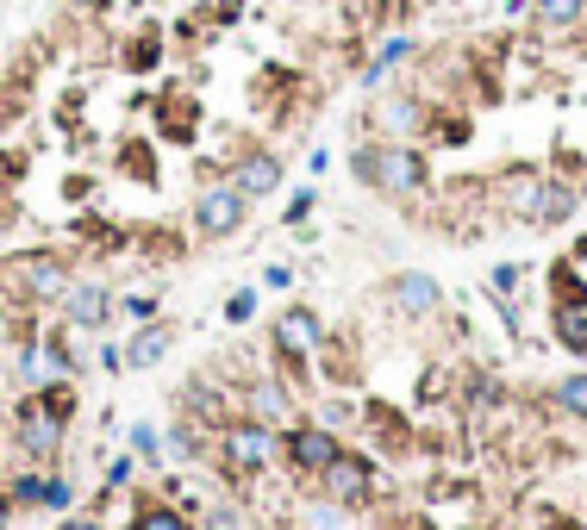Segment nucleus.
Segmentation results:
<instances>
[{
	"mask_svg": "<svg viewBox=\"0 0 587 530\" xmlns=\"http://www.w3.org/2000/svg\"><path fill=\"white\" fill-rule=\"evenodd\" d=\"M13 424V450L26 468H63V450H69V424H76V387L57 381L45 393H26V400L7 412Z\"/></svg>",
	"mask_w": 587,
	"mask_h": 530,
	"instance_id": "1",
	"label": "nucleus"
},
{
	"mask_svg": "<svg viewBox=\"0 0 587 530\" xmlns=\"http://www.w3.org/2000/svg\"><path fill=\"white\" fill-rule=\"evenodd\" d=\"M213 455H219V474L244 493L256 474L282 468V431H270V424H251V419H232V424L219 431V443H213Z\"/></svg>",
	"mask_w": 587,
	"mask_h": 530,
	"instance_id": "2",
	"label": "nucleus"
},
{
	"mask_svg": "<svg viewBox=\"0 0 587 530\" xmlns=\"http://www.w3.org/2000/svg\"><path fill=\"white\" fill-rule=\"evenodd\" d=\"M232 412L251 424H270V431H287V424H301V400H294V381L282 369H251L244 381H232Z\"/></svg>",
	"mask_w": 587,
	"mask_h": 530,
	"instance_id": "3",
	"label": "nucleus"
},
{
	"mask_svg": "<svg viewBox=\"0 0 587 530\" xmlns=\"http://www.w3.org/2000/svg\"><path fill=\"white\" fill-rule=\"evenodd\" d=\"M319 343H325V318H319L313 306H282V312H275L270 356H275V369H282L294 387L306 381V362L319 356Z\"/></svg>",
	"mask_w": 587,
	"mask_h": 530,
	"instance_id": "4",
	"label": "nucleus"
},
{
	"mask_svg": "<svg viewBox=\"0 0 587 530\" xmlns=\"http://www.w3.org/2000/svg\"><path fill=\"white\" fill-rule=\"evenodd\" d=\"M13 381L26 393H45V387H57V381H76V362H69L57 325H50V331H38V325L19 331V343H13Z\"/></svg>",
	"mask_w": 587,
	"mask_h": 530,
	"instance_id": "5",
	"label": "nucleus"
},
{
	"mask_svg": "<svg viewBox=\"0 0 587 530\" xmlns=\"http://www.w3.org/2000/svg\"><path fill=\"white\" fill-rule=\"evenodd\" d=\"M313 493H325V499H337L344 512H369L381 499V468H375V455H363V450H344L325 474L313 481Z\"/></svg>",
	"mask_w": 587,
	"mask_h": 530,
	"instance_id": "6",
	"label": "nucleus"
},
{
	"mask_svg": "<svg viewBox=\"0 0 587 530\" xmlns=\"http://www.w3.org/2000/svg\"><path fill=\"white\" fill-rule=\"evenodd\" d=\"M244 218H251V200H244L232 181H207L200 194H194L188 206V232L200 237V244H219V237L244 232Z\"/></svg>",
	"mask_w": 587,
	"mask_h": 530,
	"instance_id": "7",
	"label": "nucleus"
},
{
	"mask_svg": "<svg viewBox=\"0 0 587 530\" xmlns=\"http://www.w3.org/2000/svg\"><path fill=\"white\" fill-rule=\"evenodd\" d=\"M337 455H344V436L325 431V424H313V419H301V424H287L282 431V468L294 474V481H319Z\"/></svg>",
	"mask_w": 587,
	"mask_h": 530,
	"instance_id": "8",
	"label": "nucleus"
},
{
	"mask_svg": "<svg viewBox=\"0 0 587 530\" xmlns=\"http://www.w3.org/2000/svg\"><path fill=\"white\" fill-rule=\"evenodd\" d=\"M575 206H581V194L569 181H556V175H519L512 181V213L525 225H569Z\"/></svg>",
	"mask_w": 587,
	"mask_h": 530,
	"instance_id": "9",
	"label": "nucleus"
},
{
	"mask_svg": "<svg viewBox=\"0 0 587 530\" xmlns=\"http://www.w3.org/2000/svg\"><path fill=\"white\" fill-rule=\"evenodd\" d=\"M112 306H119V294H112L100 275H76L69 281V294H63V318L76 331H95V337L112 325Z\"/></svg>",
	"mask_w": 587,
	"mask_h": 530,
	"instance_id": "10",
	"label": "nucleus"
},
{
	"mask_svg": "<svg viewBox=\"0 0 587 530\" xmlns=\"http://www.w3.org/2000/svg\"><path fill=\"white\" fill-rule=\"evenodd\" d=\"M425 181H431V163L413 150V144H381V175H375L381 194L413 200V194H425Z\"/></svg>",
	"mask_w": 587,
	"mask_h": 530,
	"instance_id": "11",
	"label": "nucleus"
},
{
	"mask_svg": "<svg viewBox=\"0 0 587 530\" xmlns=\"http://www.w3.org/2000/svg\"><path fill=\"white\" fill-rule=\"evenodd\" d=\"M388 306H394L400 318H438V312H444V281H431L425 268H400V275L388 281Z\"/></svg>",
	"mask_w": 587,
	"mask_h": 530,
	"instance_id": "12",
	"label": "nucleus"
},
{
	"mask_svg": "<svg viewBox=\"0 0 587 530\" xmlns=\"http://www.w3.org/2000/svg\"><path fill=\"white\" fill-rule=\"evenodd\" d=\"M375 131L381 144H413L425 131V107H419L413 94H381L375 100Z\"/></svg>",
	"mask_w": 587,
	"mask_h": 530,
	"instance_id": "13",
	"label": "nucleus"
},
{
	"mask_svg": "<svg viewBox=\"0 0 587 530\" xmlns=\"http://www.w3.org/2000/svg\"><path fill=\"white\" fill-rule=\"evenodd\" d=\"M225 181L238 187L244 200H270L275 187H282V156L275 150H251V156H238V163H232V175H225Z\"/></svg>",
	"mask_w": 587,
	"mask_h": 530,
	"instance_id": "14",
	"label": "nucleus"
},
{
	"mask_svg": "<svg viewBox=\"0 0 587 530\" xmlns=\"http://www.w3.org/2000/svg\"><path fill=\"white\" fill-rule=\"evenodd\" d=\"M169 350H175V325L150 318V325H138V331L126 337V369H157Z\"/></svg>",
	"mask_w": 587,
	"mask_h": 530,
	"instance_id": "15",
	"label": "nucleus"
},
{
	"mask_svg": "<svg viewBox=\"0 0 587 530\" xmlns=\"http://www.w3.org/2000/svg\"><path fill=\"white\" fill-rule=\"evenodd\" d=\"M319 374H325V381H332V387H356V374H363V362H356V343L350 337H332V331H325V343H319Z\"/></svg>",
	"mask_w": 587,
	"mask_h": 530,
	"instance_id": "16",
	"label": "nucleus"
},
{
	"mask_svg": "<svg viewBox=\"0 0 587 530\" xmlns=\"http://www.w3.org/2000/svg\"><path fill=\"white\" fill-rule=\"evenodd\" d=\"M131 530H200V524H194V512H188V506H175V499H150V493H144L138 499V506H131Z\"/></svg>",
	"mask_w": 587,
	"mask_h": 530,
	"instance_id": "17",
	"label": "nucleus"
},
{
	"mask_svg": "<svg viewBox=\"0 0 587 530\" xmlns=\"http://www.w3.org/2000/svg\"><path fill=\"white\" fill-rule=\"evenodd\" d=\"M413 57H419V45H413V38H381L375 62L363 69V88H388V76H394L400 62H413Z\"/></svg>",
	"mask_w": 587,
	"mask_h": 530,
	"instance_id": "18",
	"label": "nucleus"
},
{
	"mask_svg": "<svg viewBox=\"0 0 587 530\" xmlns=\"http://www.w3.org/2000/svg\"><path fill=\"white\" fill-rule=\"evenodd\" d=\"M301 524L306 530H356V512H344L325 493H301Z\"/></svg>",
	"mask_w": 587,
	"mask_h": 530,
	"instance_id": "19",
	"label": "nucleus"
},
{
	"mask_svg": "<svg viewBox=\"0 0 587 530\" xmlns=\"http://www.w3.org/2000/svg\"><path fill=\"white\" fill-rule=\"evenodd\" d=\"M531 19L538 31H575L587 19V0H531Z\"/></svg>",
	"mask_w": 587,
	"mask_h": 530,
	"instance_id": "20",
	"label": "nucleus"
},
{
	"mask_svg": "<svg viewBox=\"0 0 587 530\" xmlns=\"http://www.w3.org/2000/svg\"><path fill=\"white\" fill-rule=\"evenodd\" d=\"M163 450H169V462H200V455H207V431L194 419H175L169 436H163Z\"/></svg>",
	"mask_w": 587,
	"mask_h": 530,
	"instance_id": "21",
	"label": "nucleus"
},
{
	"mask_svg": "<svg viewBox=\"0 0 587 530\" xmlns=\"http://www.w3.org/2000/svg\"><path fill=\"white\" fill-rule=\"evenodd\" d=\"M500 400H507V387H500V381H493L488 369L469 374V387H462V412H469V419H488V412H493Z\"/></svg>",
	"mask_w": 587,
	"mask_h": 530,
	"instance_id": "22",
	"label": "nucleus"
},
{
	"mask_svg": "<svg viewBox=\"0 0 587 530\" xmlns=\"http://www.w3.org/2000/svg\"><path fill=\"white\" fill-rule=\"evenodd\" d=\"M7 499H13V518L38 512V499H45V468H19V474H7Z\"/></svg>",
	"mask_w": 587,
	"mask_h": 530,
	"instance_id": "23",
	"label": "nucleus"
},
{
	"mask_svg": "<svg viewBox=\"0 0 587 530\" xmlns=\"http://www.w3.org/2000/svg\"><path fill=\"white\" fill-rule=\"evenodd\" d=\"M126 450L138 455V468H163V462H169V450H163V431H157V424H144V419L126 431Z\"/></svg>",
	"mask_w": 587,
	"mask_h": 530,
	"instance_id": "24",
	"label": "nucleus"
},
{
	"mask_svg": "<svg viewBox=\"0 0 587 530\" xmlns=\"http://www.w3.org/2000/svg\"><path fill=\"white\" fill-rule=\"evenodd\" d=\"M550 331L562 350H575V356H587V312H569V306H550Z\"/></svg>",
	"mask_w": 587,
	"mask_h": 530,
	"instance_id": "25",
	"label": "nucleus"
},
{
	"mask_svg": "<svg viewBox=\"0 0 587 530\" xmlns=\"http://www.w3.org/2000/svg\"><path fill=\"white\" fill-rule=\"evenodd\" d=\"M550 405H556V412H569V419H587V369L550 381Z\"/></svg>",
	"mask_w": 587,
	"mask_h": 530,
	"instance_id": "26",
	"label": "nucleus"
},
{
	"mask_svg": "<svg viewBox=\"0 0 587 530\" xmlns=\"http://www.w3.org/2000/svg\"><path fill=\"white\" fill-rule=\"evenodd\" d=\"M306 419L325 424V431H363V405L356 400H325V405H313Z\"/></svg>",
	"mask_w": 587,
	"mask_h": 530,
	"instance_id": "27",
	"label": "nucleus"
},
{
	"mask_svg": "<svg viewBox=\"0 0 587 530\" xmlns=\"http://www.w3.org/2000/svg\"><path fill=\"white\" fill-rule=\"evenodd\" d=\"M200 530H244L251 518H244L238 499H213V506H200V518H194Z\"/></svg>",
	"mask_w": 587,
	"mask_h": 530,
	"instance_id": "28",
	"label": "nucleus"
},
{
	"mask_svg": "<svg viewBox=\"0 0 587 530\" xmlns=\"http://www.w3.org/2000/svg\"><path fill=\"white\" fill-rule=\"evenodd\" d=\"M76 506V481H69L63 468H45V499H38V512H69Z\"/></svg>",
	"mask_w": 587,
	"mask_h": 530,
	"instance_id": "29",
	"label": "nucleus"
},
{
	"mask_svg": "<svg viewBox=\"0 0 587 530\" xmlns=\"http://www.w3.org/2000/svg\"><path fill=\"white\" fill-rule=\"evenodd\" d=\"M157 306H163L157 294H119V306H112V312H119V318H131V325H150V318H157Z\"/></svg>",
	"mask_w": 587,
	"mask_h": 530,
	"instance_id": "30",
	"label": "nucleus"
},
{
	"mask_svg": "<svg viewBox=\"0 0 587 530\" xmlns=\"http://www.w3.org/2000/svg\"><path fill=\"white\" fill-rule=\"evenodd\" d=\"M350 175H356L363 187H375V175H381V144H356V150H350Z\"/></svg>",
	"mask_w": 587,
	"mask_h": 530,
	"instance_id": "31",
	"label": "nucleus"
},
{
	"mask_svg": "<svg viewBox=\"0 0 587 530\" xmlns=\"http://www.w3.org/2000/svg\"><path fill=\"white\" fill-rule=\"evenodd\" d=\"M256 318V287H232L225 294V325H251Z\"/></svg>",
	"mask_w": 587,
	"mask_h": 530,
	"instance_id": "32",
	"label": "nucleus"
},
{
	"mask_svg": "<svg viewBox=\"0 0 587 530\" xmlns=\"http://www.w3.org/2000/svg\"><path fill=\"white\" fill-rule=\"evenodd\" d=\"M519 281H525V268H519V263H500V268L488 275V294L512 300V294H519Z\"/></svg>",
	"mask_w": 587,
	"mask_h": 530,
	"instance_id": "33",
	"label": "nucleus"
},
{
	"mask_svg": "<svg viewBox=\"0 0 587 530\" xmlns=\"http://www.w3.org/2000/svg\"><path fill=\"white\" fill-rule=\"evenodd\" d=\"M157 31H144V38H131V50H126V62H131V69H150V62H157Z\"/></svg>",
	"mask_w": 587,
	"mask_h": 530,
	"instance_id": "34",
	"label": "nucleus"
},
{
	"mask_svg": "<svg viewBox=\"0 0 587 530\" xmlns=\"http://www.w3.org/2000/svg\"><path fill=\"white\" fill-rule=\"evenodd\" d=\"M313 206H319V194H313V187H301V194H294V200H287V232H294V225H306V218H313Z\"/></svg>",
	"mask_w": 587,
	"mask_h": 530,
	"instance_id": "35",
	"label": "nucleus"
},
{
	"mask_svg": "<svg viewBox=\"0 0 587 530\" xmlns=\"http://www.w3.org/2000/svg\"><path fill=\"white\" fill-rule=\"evenodd\" d=\"M19 331H26V318H19V312L7 306V300H0V356H7V350L19 343Z\"/></svg>",
	"mask_w": 587,
	"mask_h": 530,
	"instance_id": "36",
	"label": "nucleus"
},
{
	"mask_svg": "<svg viewBox=\"0 0 587 530\" xmlns=\"http://www.w3.org/2000/svg\"><path fill=\"white\" fill-rule=\"evenodd\" d=\"M263 287H270V294H287V287H294V268H287V263H270V268H263Z\"/></svg>",
	"mask_w": 587,
	"mask_h": 530,
	"instance_id": "37",
	"label": "nucleus"
},
{
	"mask_svg": "<svg viewBox=\"0 0 587 530\" xmlns=\"http://www.w3.org/2000/svg\"><path fill=\"white\" fill-rule=\"evenodd\" d=\"M57 530H100V512L88 506V512H63V524Z\"/></svg>",
	"mask_w": 587,
	"mask_h": 530,
	"instance_id": "38",
	"label": "nucleus"
},
{
	"mask_svg": "<svg viewBox=\"0 0 587 530\" xmlns=\"http://www.w3.org/2000/svg\"><path fill=\"white\" fill-rule=\"evenodd\" d=\"M13 524V499H7V487H0V530Z\"/></svg>",
	"mask_w": 587,
	"mask_h": 530,
	"instance_id": "39",
	"label": "nucleus"
},
{
	"mask_svg": "<svg viewBox=\"0 0 587 530\" xmlns=\"http://www.w3.org/2000/svg\"><path fill=\"white\" fill-rule=\"evenodd\" d=\"M63 7H69V13H95L100 0H63Z\"/></svg>",
	"mask_w": 587,
	"mask_h": 530,
	"instance_id": "40",
	"label": "nucleus"
},
{
	"mask_svg": "<svg viewBox=\"0 0 587 530\" xmlns=\"http://www.w3.org/2000/svg\"><path fill=\"white\" fill-rule=\"evenodd\" d=\"M275 530H306V524H275Z\"/></svg>",
	"mask_w": 587,
	"mask_h": 530,
	"instance_id": "41",
	"label": "nucleus"
}]
</instances>
